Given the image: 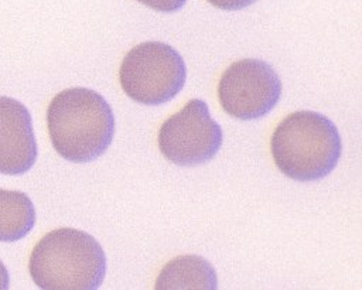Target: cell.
<instances>
[{
  "mask_svg": "<svg viewBox=\"0 0 362 290\" xmlns=\"http://www.w3.org/2000/svg\"><path fill=\"white\" fill-rule=\"evenodd\" d=\"M47 124L52 147L72 163L98 158L115 134L110 105L88 88H69L57 93L47 109Z\"/></svg>",
  "mask_w": 362,
  "mask_h": 290,
  "instance_id": "obj_1",
  "label": "cell"
},
{
  "mask_svg": "<svg viewBox=\"0 0 362 290\" xmlns=\"http://www.w3.org/2000/svg\"><path fill=\"white\" fill-rule=\"evenodd\" d=\"M28 270L44 290H96L106 273V256L88 232L58 228L35 243Z\"/></svg>",
  "mask_w": 362,
  "mask_h": 290,
  "instance_id": "obj_2",
  "label": "cell"
},
{
  "mask_svg": "<svg viewBox=\"0 0 362 290\" xmlns=\"http://www.w3.org/2000/svg\"><path fill=\"white\" fill-rule=\"evenodd\" d=\"M277 168L297 181H317L338 164L342 143L337 126L324 115L300 110L286 116L270 139Z\"/></svg>",
  "mask_w": 362,
  "mask_h": 290,
  "instance_id": "obj_3",
  "label": "cell"
},
{
  "mask_svg": "<svg viewBox=\"0 0 362 290\" xmlns=\"http://www.w3.org/2000/svg\"><path fill=\"white\" fill-rule=\"evenodd\" d=\"M187 79L180 52L160 41L133 47L123 58L119 81L124 93L143 105H163L177 96Z\"/></svg>",
  "mask_w": 362,
  "mask_h": 290,
  "instance_id": "obj_4",
  "label": "cell"
},
{
  "mask_svg": "<svg viewBox=\"0 0 362 290\" xmlns=\"http://www.w3.org/2000/svg\"><path fill=\"white\" fill-rule=\"evenodd\" d=\"M223 141L222 127L201 99L189 100L158 130L161 154L178 166H198L215 157Z\"/></svg>",
  "mask_w": 362,
  "mask_h": 290,
  "instance_id": "obj_5",
  "label": "cell"
},
{
  "mask_svg": "<svg viewBox=\"0 0 362 290\" xmlns=\"http://www.w3.org/2000/svg\"><path fill=\"white\" fill-rule=\"evenodd\" d=\"M281 81L267 62L245 58L230 64L218 85L222 109L232 117L253 120L266 116L279 102Z\"/></svg>",
  "mask_w": 362,
  "mask_h": 290,
  "instance_id": "obj_6",
  "label": "cell"
},
{
  "mask_svg": "<svg viewBox=\"0 0 362 290\" xmlns=\"http://www.w3.org/2000/svg\"><path fill=\"white\" fill-rule=\"evenodd\" d=\"M37 154L28 109L17 99L0 96V174L27 173L34 166Z\"/></svg>",
  "mask_w": 362,
  "mask_h": 290,
  "instance_id": "obj_7",
  "label": "cell"
},
{
  "mask_svg": "<svg viewBox=\"0 0 362 290\" xmlns=\"http://www.w3.org/2000/svg\"><path fill=\"white\" fill-rule=\"evenodd\" d=\"M218 287L216 273L211 263L197 255H182L170 260L158 273L157 290L201 289L215 290Z\"/></svg>",
  "mask_w": 362,
  "mask_h": 290,
  "instance_id": "obj_8",
  "label": "cell"
},
{
  "mask_svg": "<svg viewBox=\"0 0 362 290\" xmlns=\"http://www.w3.org/2000/svg\"><path fill=\"white\" fill-rule=\"evenodd\" d=\"M35 208L27 194L0 188V242L23 239L34 228Z\"/></svg>",
  "mask_w": 362,
  "mask_h": 290,
  "instance_id": "obj_9",
  "label": "cell"
},
{
  "mask_svg": "<svg viewBox=\"0 0 362 290\" xmlns=\"http://www.w3.org/2000/svg\"><path fill=\"white\" fill-rule=\"evenodd\" d=\"M137 1L161 13L178 11L187 3V0H137Z\"/></svg>",
  "mask_w": 362,
  "mask_h": 290,
  "instance_id": "obj_10",
  "label": "cell"
},
{
  "mask_svg": "<svg viewBox=\"0 0 362 290\" xmlns=\"http://www.w3.org/2000/svg\"><path fill=\"white\" fill-rule=\"evenodd\" d=\"M212 6L221 8V10H242L250 4H253L256 0H208Z\"/></svg>",
  "mask_w": 362,
  "mask_h": 290,
  "instance_id": "obj_11",
  "label": "cell"
},
{
  "mask_svg": "<svg viewBox=\"0 0 362 290\" xmlns=\"http://www.w3.org/2000/svg\"><path fill=\"white\" fill-rule=\"evenodd\" d=\"M8 272L6 269V266L3 265V262L0 260V290H7L8 289Z\"/></svg>",
  "mask_w": 362,
  "mask_h": 290,
  "instance_id": "obj_12",
  "label": "cell"
}]
</instances>
